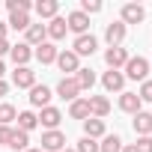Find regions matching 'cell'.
Here are the masks:
<instances>
[{
	"mask_svg": "<svg viewBox=\"0 0 152 152\" xmlns=\"http://www.w3.org/2000/svg\"><path fill=\"white\" fill-rule=\"evenodd\" d=\"M125 81H149V60L146 57H128V63L122 66Z\"/></svg>",
	"mask_w": 152,
	"mask_h": 152,
	"instance_id": "1",
	"label": "cell"
},
{
	"mask_svg": "<svg viewBox=\"0 0 152 152\" xmlns=\"http://www.w3.org/2000/svg\"><path fill=\"white\" fill-rule=\"evenodd\" d=\"M75 152H99V140H90V137H81Z\"/></svg>",
	"mask_w": 152,
	"mask_h": 152,
	"instance_id": "32",
	"label": "cell"
},
{
	"mask_svg": "<svg viewBox=\"0 0 152 152\" xmlns=\"http://www.w3.org/2000/svg\"><path fill=\"white\" fill-rule=\"evenodd\" d=\"M125 33H128V27H125L122 21H110V24L104 27V42H107V48H119V45L125 42Z\"/></svg>",
	"mask_w": 152,
	"mask_h": 152,
	"instance_id": "4",
	"label": "cell"
},
{
	"mask_svg": "<svg viewBox=\"0 0 152 152\" xmlns=\"http://www.w3.org/2000/svg\"><path fill=\"white\" fill-rule=\"evenodd\" d=\"M104 63H107V69H113V72H122V66L128 63V51L119 45V48H107L104 51Z\"/></svg>",
	"mask_w": 152,
	"mask_h": 152,
	"instance_id": "12",
	"label": "cell"
},
{
	"mask_svg": "<svg viewBox=\"0 0 152 152\" xmlns=\"http://www.w3.org/2000/svg\"><path fill=\"white\" fill-rule=\"evenodd\" d=\"M57 54H60V51H57V45H54V42H42V45L33 51V57H36L42 66H48V63H57Z\"/></svg>",
	"mask_w": 152,
	"mask_h": 152,
	"instance_id": "22",
	"label": "cell"
},
{
	"mask_svg": "<svg viewBox=\"0 0 152 152\" xmlns=\"http://www.w3.org/2000/svg\"><path fill=\"white\" fill-rule=\"evenodd\" d=\"M9 48H12V45H9V39H0V60L9 54Z\"/></svg>",
	"mask_w": 152,
	"mask_h": 152,
	"instance_id": "36",
	"label": "cell"
},
{
	"mask_svg": "<svg viewBox=\"0 0 152 152\" xmlns=\"http://www.w3.org/2000/svg\"><path fill=\"white\" fill-rule=\"evenodd\" d=\"M45 27H48V42H60V39H66V33H69V27H66V18H63V15L51 18Z\"/></svg>",
	"mask_w": 152,
	"mask_h": 152,
	"instance_id": "18",
	"label": "cell"
},
{
	"mask_svg": "<svg viewBox=\"0 0 152 152\" xmlns=\"http://www.w3.org/2000/svg\"><path fill=\"white\" fill-rule=\"evenodd\" d=\"M12 87H18V90H33V87H36V72H33L30 66H18V69L12 72Z\"/></svg>",
	"mask_w": 152,
	"mask_h": 152,
	"instance_id": "6",
	"label": "cell"
},
{
	"mask_svg": "<svg viewBox=\"0 0 152 152\" xmlns=\"http://www.w3.org/2000/svg\"><path fill=\"white\" fill-rule=\"evenodd\" d=\"M9 60L15 63V69H18V66H27V63L33 60V48H30V45H24V42H18V45H12V48H9Z\"/></svg>",
	"mask_w": 152,
	"mask_h": 152,
	"instance_id": "15",
	"label": "cell"
},
{
	"mask_svg": "<svg viewBox=\"0 0 152 152\" xmlns=\"http://www.w3.org/2000/svg\"><path fill=\"white\" fill-rule=\"evenodd\" d=\"M6 9L9 12H30L33 3H30V0H6Z\"/></svg>",
	"mask_w": 152,
	"mask_h": 152,
	"instance_id": "30",
	"label": "cell"
},
{
	"mask_svg": "<svg viewBox=\"0 0 152 152\" xmlns=\"http://www.w3.org/2000/svg\"><path fill=\"white\" fill-rule=\"evenodd\" d=\"M42 152H63L66 149V134L57 128V131H45L42 134Z\"/></svg>",
	"mask_w": 152,
	"mask_h": 152,
	"instance_id": "7",
	"label": "cell"
},
{
	"mask_svg": "<svg viewBox=\"0 0 152 152\" xmlns=\"http://www.w3.org/2000/svg\"><path fill=\"white\" fill-rule=\"evenodd\" d=\"M69 116H72V119H81V122L90 119V102H87V99H75V102L69 104Z\"/></svg>",
	"mask_w": 152,
	"mask_h": 152,
	"instance_id": "23",
	"label": "cell"
},
{
	"mask_svg": "<svg viewBox=\"0 0 152 152\" xmlns=\"http://www.w3.org/2000/svg\"><path fill=\"white\" fill-rule=\"evenodd\" d=\"M57 69H60V72H66L63 78H75V72L81 69L78 54H75V51H60V54H57Z\"/></svg>",
	"mask_w": 152,
	"mask_h": 152,
	"instance_id": "2",
	"label": "cell"
},
{
	"mask_svg": "<svg viewBox=\"0 0 152 152\" xmlns=\"http://www.w3.org/2000/svg\"><path fill=\"white\" fill-rule=\"evenodd\" d=\"M6 30H9V27H6V21H0V39H6Z\"/></svg>",
	"mask_w": 152,
	"mask_h": 152,
	"instance_id": "38",
	"label": "cell"
},
{
	"mask_svg": "<svg viewBox=\"0 0 152 152\" xmlns=\"http://www.w3.org/2000/svg\"><path fill=\"white\" fill-rule=\"evenodd\" d=\"M3 75H6V66H3V60H0V81H3Z\"/></svg>",
	"mask_w": 152,
	"mask_h": 152,
	"instance_id": "40",
	"label": "cell"
},
{
	"mask_svg": "<svg viewBox=\"0 0 152 152\" xmlns=\"http://www.w3.org/2000/svg\"><path fill=\"white\" fill-rule=\"evenodd\" d=\"M99 152H122V137L119 134H104L99 143Z\"/></svg>",
	"mask_w": 152,
	"mask_h": 152,
	"instance_id": "28",
	"label": "cell"
},
{
	"mask_svg": "<svg viewBox=\"0 0 152 152\" xmlns=\"http://www.w3.org/2000/svg\"><path fill=\"white\" fill-rule=\"evenodd\" d=\"M9 149H15V152L30 149V134L21 131V128H15V131H12V140H9Z\"/></svg>",
	"mask_w": 152,
	"mask_h": 152,
	"instance_id": "27",
	"label": "cell"
},
{
	"mask_svg": "<svg viewBox=\"0 0 152 152\" xmlns=\"http://www.w3.org/2000/svg\"><path fill=\"white\" fill-rule=\"evenodd\" d=\"M12 125H0V143H3V146H9V140H12Z\"/></svg>",
	"mask_w": 152,
	"mask_h": 152,
	"instance_id": "35",
	"label": "cell"
},
{
	"mask_svg": "<svg viewBox=\"0 0 152 152\" xmlns=\"http://www.w3.org/2000/svg\"><path fill=\"white\" fill-rule=\"evenodd\" d=\"M66 27H69L75 36H87V33H90V18H87L81 9H75V12L66 15Z\"/></svg>",
	"mask_w": 152,
	"mask_h": 152,
	"instance_id": "5",
	"label": "cell"
},
{
	"mask_svg": "<svg viewBox=\"0 0 152 152\" xmlns=\"http://www.w3.org/2000/svg\"><path fill=\"white\" fill-rule=\"evenodd\" d=\"M42 42H48V27H45V24H30V27L24 30V45L39 48Z\"/></svg>",
	"mask_w": 152,
	"mask_h": 152,
	"instance_id": "11",
	"label": "cell"
},
{
	"mask_svg": "<svg viewBox=\"0 0 152 152\" xmlns=\"http://www.w3.org/2000/svg\"><path fill=\"white\" fill-rule=\"evenodd\" d=\"M81 12L90 18V15H96V12H102V0H81Z\"/></svg>",
	"mask_w": 152,
	"mask_h": 152,
	"instance_id": "31",
	"label": "cell"
},
{
	"mask_svg": "<svg viewBox=\"0 0 152 152\" xmlns=\"http://www.w3.org/2000/svg\"><path fill=\"white\" fill-rule=\"evenodd\" d=\"M24 152H42V149H33V146H30V149H24Z\"/></svg>",
	"mask_w": 152,
	"mask_h": 152,
	"instance_id": "41",
	"label": "cell"
},
{
	"mask_svg": "<svg viewBox=\"0 0 152 152\" xmlns=\"http://www.w3.org/2000/svg\"><path fill=\"white\" fill-rule=\"evenodd\" d=\"M75 81H78L81 93H84V90H93V87H96V72H93V69H78V72H75Z\"/></svg>",
	"mask_w": 152,
	"mask_h": 152,
	"instance_id": "24",
	"label": "cell"
},
{
	"mask_svg": "<svg viewBox=\"0 0 152 152\" xmlns=\"http://www.w3.org/2000/svg\"><path fill=\"white\" fill-rule=\"evenodd\" d=\"M134 134L137 137H152V113L149 110L134 113Z\"/></svg>",
	"mask_w": 152,
	"mask_h": 152,
	"instance_id": "20",
	"label": "cell"
},
{
	"mask_svg": "<svg viewBox=\"0 0 152 152\" xmlns=\"http://www.w3.org/2000/svg\"><path fill=\"white\" fill-rule=\"evenodd\" d=\"M104 134H107V128H104V119H96V116L84 119V137H90V140H102Z\"/></svg>",
	"mask_w": 152,
	"mask_h": 152,
	"instance_id": "19",
	"label": "cell"
},
{
	"mask_svg": "<svg viewBox=\"0 0 152 152\" xmlns=\"http://www.w3.org/2000/svg\"><path fill=\"white\" fill-rule=\"evenodd\" d=\"M137 96H140V102H152V81H143L140 90H137Z\"/></svg>",
	"mask_w": 152,
	"mask_h": 152,
	"instance_id": "33",
	"label": "cell"
},
{
	"mask_svg": "<svg viewBox=\"0 0 152 152\" xmlns=\"http://www.w3.org/2000/svg\"><path fill=\"white\" fill-rule=\"evenodd\" d=\"M15 119H18V110H15L12 104L3 102V104H0V125H12Z\"/></svg>",
	"mask_w": 152,
	"mask_h": 152,
	"instance_id": "29",
	"label": "cell"
},
{
	"mask_svg": "<svg viewBox=\"0 0 152 152\" xmlns=\"http://www.w3.org/2000/svg\"><path fill=\"white\" fill-rule=\"evenodd\" d=\"M36 125H39V116H36L33 110H21V113H18V125H15V128H21V131L30 134Z\"/></svg>",
	"mask_w": 152,
	"mask_h": 152,
	"instance_id": "26",
	"label": "cell"
},
{
	"mask_svg": "<svg viewBox=\"0 0 152 152\" xmlns=\"http://www.w3.org/2000/svg\"><path fill=\"white\" fill-rule=\"evenodd\" d=\"M119 110L122 113H140L143 110V102H140V96L137 93H119Z\"/></svg>",
	"mask_w": 152,
	"mask_h": 152,
	"instance_id": "17",
	"label": "cell"
},
{
	"mask_svg": "<svg viewBox=\"0 0 152 152\" xmlns=\"http://www.w3.org/2000/svg\"><path fill=\"white\" fill-rule=\"evenodd\" d=\"M102 87H104L107 93H125V90H122V87H125V75H122V72L107 69V72L102 75Z\"/></svg>",
	"mask_w": 152,
	"mask_h": 152,
	"instance_id": "13",
	"label": "cell"
},
{
	"mask_svg": "<svg viewBox=\"0 0 152 152\" xmlns=\"http://www.w3.org/2000/svg\"><path fill=\"white\" fill-rule=\"evenodd\" d=\"M122 152H137V149H134V143H122Z\"/></svg>",
	"mask_w": 152,
	"mask_h": 152,
	"instance_id": "39",
	"label": "cell"
},
{
	"mask_svg": "<svg viewBox=\"0 0 152 152\" xmlns=\"http://www.w3.org/2000/svg\"><path fill=\"white\" fill-rule=\"evenodd\" d=\"M36 116H39V125H45V131H57V128H60V122H63V113H60L57 107H51V104H48V107H42Z\"/></svg>",
	"mask_w": 152,
	"mask_h": 152,
	"instance_id": "9",
	"label": "cell"
},
{
	"mask_svg": "<svg viewBox=\"0 0 152 152\" xmlns=\"http://www.w3.org/2000/svg\"><path fill=\"white\" fill-rule=\"evenodd\" d=\"M87 102H90V116L104 119L110 113V99L107 96H87Z\"/></svg>",
	"mask_w": 152,
	"mask_h": 152,
	"instance_id": "14",
	"label": "cell"
},
{
	"mask_svg": "<svg viewBox=\"0 0 152 152\" xmlns=\"http://www.w3.org/2000/svg\"><path fill=\"white\" fill-rule=\"evenodd\" d=\"M96 48H99V39H96L93 33H87V36H75V42H72V51L78 54V60H81V57H93Z\"/></svg>",
	"mask_w": 152,
	"mask_h": 152,
	"instance_id": "3",
	"label": "cell"
},
{
	"mask_svg": "<svg viewBox=\"0 0 152 152\" xmlns=\"http://www.w3.org/2000/svg\"><path fill=\"white\" fill-rule=\"evenodd\" d=\"M33 21H30V12H9V21H6V27H12V30H27Z\"/></svg>",
	"mask_w": 152,
	"mask_h": 152,
	"instance_id": "25",
	"label": "cell"
},
{
	"mask_svg": "<svg viewBox=\"0 0 152 152\" xmlns=\"http://www.w3.org/2000/svg\"><path fill=\"white\" fill-rule=\"evenodd\" d=\"M146 18V9L140 6V3H125L122 9H119V21L128 27V24H140Z\"/></svg>",
	"mask_w": 152,
	"mask_h": 152,
	"instance_id": "8",
	"label": "cell"
},
{
	"mask_svg": "<svg viewBox=\"0 0 152 152\" xmlns=\"http://www.w3.org/2000/svg\"><path fill=\"white\" fill-rule=\"evenodd\" d=\"M27 99H30V104H33V107H39V110H42V107H48V104H51V87L36 84V87L30 90V96H27Z\"/></svg>",
	"mask_w": 152,
	"mask_h": 152,
	"instance_id": "16",
	"label": "cell"
},
{
	"mask_svg": "<svg viewBox=\"0 0 152 152\" xmlns=\"http://www.w3.org/2000/svg\"><path fill=\"white\" fill-rule=\"evenodd\" d=\"M63 152H75V149H63Z\"/></svg>",
	"mask_w": 152,
	"mask_h": 152,
	"instance_id": "42",
	"label": "cell"
},
{
	"mask_svg": "<svg viewBox=\"0 0 152 152\" xmlns=\"http://www.w3.org/2000/svg\"><path fill=\"white\" fill-rule=\"evenodd\" d=\"M33 9H36V15L45 21H51V18H57L60 15V3H57V0H36V3H33Z\"/></svg>",
	"mask_w": 152,
	"mask_h": 152,
	"instance_id": "21",
	"label": "cell"
},
{
	"mask_svg": "<svg viewBox=\"0 0 152 152\" xmlns=\"http://www.w3.org/2000/svg\"><path fill=\"white\" fill-rule=\"evenodd\" d=\"M134 149H137V152H152V137H137Z\"/></svg>",
	"mask_w": 152,
	"mask_h": 152,
	"instance_id": "34",
	"label": "cell"
},
{
	"mask_svg": "<svg viewBox=\"0 0 152 152\" xmlns=\"http://www.w3.org/2000/svg\"><path fill=\"white\" fill-rule=\"evenodd\" d=\"M3 96H9V84H6V81H0V99H3Z\"/></svg>",
	"mask_w": 152,
	"mask_h": 152,
	"instance_id": "37",
	"label": "cell"
},
{
	"mask_svg": "<svg viewBox=\"0 0 152 152\" xmlns=\"http://www.w3.org/2000/svg\"><path fill=\"white\" fill-rule=\"evenodd\" d=\"M57 96L66 99L69 104H72L75 99H81V87H78V81H75V78H60V84H57Z\"/></svg>",
	"mask_w": 152,
	"mask_h": 152,
	"instance_id": "10",
	"label": "cell"
}]
</instances>
